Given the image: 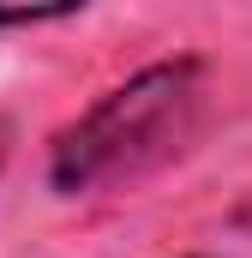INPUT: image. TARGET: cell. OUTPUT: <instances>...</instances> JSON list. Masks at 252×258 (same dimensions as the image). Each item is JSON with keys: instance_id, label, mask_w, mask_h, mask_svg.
I'll list each match as a JSON object with an SVG mask.
<instances>
[{"instance_id": "2", "label": "cell", "mask_w": 252, "mask_h": 258, "mask_svg": "<svg viewBox=\"0 0 252 258\" xmlns=\"http://www.w3.org/2000/svg\"><path fill=\"white\" fill-rule=\"evenodd\" d=\"M90 0H0V30H24V24H48V18H72Z\"/></svg>"}, {"instance_id": "1", "label": "cell", "mask_w": 252, "mask_h": 258, "mask_svg": "<svg viewBox=\"0 0 252 258\" xmlns=\"http://www.w3.org/2000/svg\"><path fill=\"white\" fill-rule=\"evenodd\" d=\"M198 72L204 66L180 54V60H156L114 84L102 102H90L72 126L54 132L48 150V186L60 198H84L96 186L132 180L156 162H168L186 144L192 120H198Z\"/></svg>"}, {"instance_id": "3", "label": "cell", "mask_w": 252, "mask_h": 258, "mask_svg": "<svg viewBox=\"0 0 252 258\" xmlns=\"http://www.w3.org/2000/svg\"><path fill=\"white\" fill-rule=\"evenodd\" d=\"M6 150H12V120L0 114V168H6Z\"/></svg>"}]
</instances>
